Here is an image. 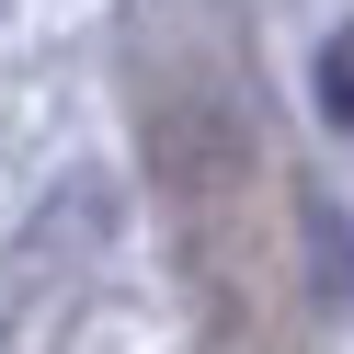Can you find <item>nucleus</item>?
Instances as JSON below:
<instances>
[{"label": "nucleus", "mask_w": 354, "mask_h": 354, "mask_svg": "<svg viewBox=\"0 0 354 354\" xmlns=\"http://www.w3.org/2000/svg\"><path fill=\"white\" fill-rule=\"evenodd\" d=\"M320 115H331V126H354V35L320 57Z\"/></svg>", "instance_id": "1"}]
</instances>
